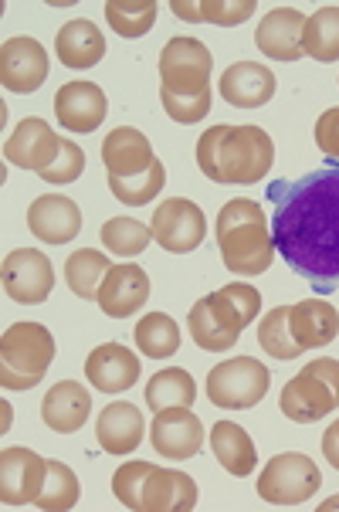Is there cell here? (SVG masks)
I'll list each match as a JSON object with an SVG mask.
<instances>
[{"instance_id":"1","label":"cell","mask_w":339,"mask_h":512,"mask_svg":"<svg viewBox=\"0 0 339 512\" xmlns=\"http://www.w3.org/2000/svg\"><path fill=\"white\" fill-rule=\"evenodd\" d=\"M275 204V251L312 289H339V167L306 173L299 180H275L268 187Z\"/></svg>"},{"instance_id":"2","label":"cell","mask_w":339,"mask_h":512,"mask_svg":"<svg viewBox=\"0 0 339 512\" xmlns=\"http://www.w3.org/2000/svg\"><path fill=\"white\" fill-rule=\"evenodd\" d=\"M214 58L204 41L170 38L160 51V102L173 123H201L211 112Z\"/></svg>"},{"instance_id":"3","label":"cell","mask_w":339,"mask_h":512,"mask_svg":"<svg viewBox=\"0 0 339 512\" xmlns=\"http://www.w3.org/2000/svg\"><path fill=\"white\" fill-rule=\"evenodd\" d=\"M275 163V143L262 126H211L197 140V167L214 184H258Z\"/></svg>"},{"instance_id":"4","label":"cell","mask_w":339,"mask_h":512,"mask_svg":"<svg viewBox=\"0 0 339 512\" xmlns=\"http://www.w3.org/2000/svg\"><path fill=\"white\" fill-rule=\"evenodd\" d=\"M217 248L234 275H262L275 262V238L265 211L248 197H234L221 207L214 224Z\"/></svg>"},{"instance_id":"5","label":"cell","mask_w":339,"mask_h":512,"mask_svg":"<svg viewBox=\"0 0 339 512\" xmlns=\"http://www.w3.org/2000/svg\"><path fill=\"white\" fill-rule=\"evenodd\" d=\"M258 312H262V295H258L255 285L231 282L194 302L187 316V329L201 350L224 353L241 340L245 326L255 323Z\"/></svg>"},{"instance_id":"6","label":"cell","mask_w":339,"mask_h":512,"mask_svg":"<svg viewBox=\"0 0 339 512\" xmlns=\"http://www.w3.org/2000/svg\"><path fill=\"white\" fill-rule=\"evenodd\" d=\"M112 492L133 512H190L197 506V482L187 472L126 462L112 472Z\"/></svg>"},{"instance_id":"7","label":"cell","mask_w":339,"mask_h":512,"mask_svg":"<svg viewBox=\"0 0 339 512\" xmlns=\"http://www.w3.org/2000/svg\"><path fill=\"white\" fill-rule=\"evenodd\" d=\"M55 360V336L41 323H14L0 340V387L31 390L45 380Z\"/></svg>"},{"instance_id":"8","label":"cell","mask_w":339,"mask_h":512,"mask_svg":"<svg viewBox=\"0 0 339 512\" xmlns=\"http://www.w3.org/2000/svg\"><path fill=\"white\" fill-rule=\"evenodd\" d=\"M278 407L289 421L312 424L323 421L339 407V360L323 357L302 367L289 384L282 387Z\"/></svg>"},{"instance_id":"9","label":"cell","mask_w":339,"mask_h":512,"mask_svg":"<svg viewBox=\"0 0 339 512\" xmlns=\"http://www.w3.org/2000/svg\"><path fill=\"white\" fill-rule=\"evenodd\" d=\"M272 384V373L265 363L255 357H234L211 367L207 373V401L224 411H248V407L262 404Z\"/></svg>"},{"instance_id":"10","label":"cell","mask_w":339,"mask_h":512,"mask_svg":"<svg viewBox=\"0 0 339 512\" xmlns=\"http://www.w3.org/2000/svg\"><path fill=\"white\" fill-rule=\"evenodd\" d=\"M319 485H323V475L316 462L302 451H285V455H275L258 475V499L272 506H299L316 496Z\"/></svg>"},{"instance_id":"11","label":"cell","mask_w":339,"mask_h":512,"mask_svg":"<svg viewBox=\"0 0 339 512\" xmlns=\"http://www.w3.org/2000/svg\"><path fill=\"white\" fill-rule=\"evenodd\" d=\"M153 241L170 255H187V251L201 248L207 234V218L204 211L187 197H170V201L156 204L153 211Z\"/></svg>"},{"instance_id":"12","label":"cell","mask_w":339,"mask_h":512,"mask_svg":"<svg viewBox=\"0 0 339 512\" xmlns=\"http://www.w3.org/2000/svg\"><path fill=\"white\" fill-rule=\"evenodd\" d=\"M0 282L4 292L21 306H38L45 302L51 289H55V268H51L48 255H41L38 248H14L4 258L0 268Z\"/></svg>"},{"instance_id":"13","label":"cell","mask_w":339,"mask_h":512,"mask_svg":"<svg viewBox=\"0 0 339 512\" xmlns=\"http://www.w3.org/2000/svg\"><path fill=\"white\" fill-rule=\"evenodd\" d=\"M48 479V458L31 448H4L0 451V502L4 506H34Z\"/></svg>"},{"instance_id":"14","label":"cell","mask_w":339,"mask_h":512,"mask_svg":"<svg viewBox=\"0 0 339 512\" xmlns=\"http://www.w3.org/2000/svg\"><path fill=\"white\" fill-rule=\"evenodd\" d=\"M150 441L170 462H187L204 448V421L190 407H167L156 411L150 424Z\"/></svg>"},{"instance_id":"15","label":"cell","mask_w":339,"mask_h":512,"mask_svg":"<svg viewBox=\"0 0 339 512\" xmlns=\"http://www.w3.org/2000/svg\"><path fill=\"white\" fill-rule=\"evenodd\" d=\"M48 78V51L34 38H7L0 48V82L14 95H31Z\"/></svg>"},{"instance_id":"16","label":"cell","mask_w":339,"mask_h":512,"mask_svg":"<svg viewBox=\"0 0 339 512\" xmlns=\"http://www.w3.org/2000/svg\"><path fill=\"white\" fill-rule=\"evenodd\" d=\"M58 150H62V136H55V129L41 116L21 119L4 143L7 163H14L17 170H34V173L51 167L58 160Z\"/></svg>"},{"instance_id":"17","label":"cell","mask_w":339,"mask_h":512,"mask_svg":"<svg viewBox=\"0 0 339 512\" xmlns=\"http://www.w3.org/2000/svg\"><path fill=\"white\" fill-rule=\"evenodd\" d=\"M106 112H109L106 92L95 82H85V78L62 85L55 95V116L68 133H95L102 126V119H106Z\"/></svg>"},{"instance_id":"18","label":"cell","mask_w":339,"mask_h":512,"mask_svg":"<svg viewBox=\"0 0 339 512\" xmlns=\"http://www.w3.org/2000/svg\"><path fill=\"white\" fill-rule=\"evenodd\" d=\"M150 275L143 272L139 265L126 262V265H112L106 282H102L99 289V309L106 312V316L112 319H126L133 316V312H139L150 302Z\"/></svg>"},{"instance_id":"19","label":"cell","mask_w":339,"mask_h":512,"mask_svg":"<svg viewBox=\"0 0 339 512\" xmlns=\"http://www.w3.org/2000/svg\"><path fill=\"white\" fill-rule=\"evenodd\" d=\"M302 31H306V14L295 7H275L262 17L255 31V45L272 62H299L302 51Z\"/></svg>"},{"instance_id":"20","label":"cell","mask_w":339,"mask_h":512,"mask_svg":"<svg viewBox=\"0 0 339 512\" xmlns=\"http://www.w3.org/2000/svg\"><path fill=\"white\" fill-rule=\"evenodd\" d=\"M85 377L99 394H123L139 380V357L123 343H102L85 360Z\"/></svg>"},{"instance_id":"21","label":"cell","mask_w":339,"mask_h":512,"mask_svg":"<svg viewBox=\"0 0 339 512\" xmlns=\"http://www.w3.org/2000/svg\"><path fill=\"white\" fill-rule=\"evenodd\" d=\"M28 228L45 245H68L82 231V211L72 197L45 194L28 207Z\"/></svg>"},{"instance_id":"22","label":"cell","mask_w":339,"mask_h":512,"mask_svg":"<svg viewBox=\"0 0 339 512\" xmlns=\"http://www.w3.org/2000/svg\"><path fill=\"white\" fill-rule=\"evenodd\" d=\"M275 89H278L275 72L258 62H234L221 75V95L234 109L265 106V102H272Z\"/></svg>"},{"instance_id":"23","label":"cell","mask_w":339,"mask_h":512,"mask_svg":"<svg viewBox=\"0 0 339 512\" xmlns=\"http://www.w3.org/2000/svg\"><path fill=\"white\" fill-rule=\"evenodd\" d=\"M92 414V394L75 380H62L45 394L41 401V421L58 435H75L78 428H85Z\"/></svg>"},{"instance_id":"24","label":"cell","mask_w":339,"mask_h":512,"mask_svg":"<svg viewBox=\"0 0 339 512\" xmlns=\"http://www.w3.org/2000/svg\"><path fill=\"white\" fill-rule=\"evenodd\" d=\"M102 163H106L109 177H136V173H146L153 167L156 153L139 129L119 126L102 140Z\"/></svg>"},{"instance_id":"25","label":"cell","mask_w":339,"mask_h":512,"mask_svg":"<svg viewBox=\"0 0 339 512\" xmlns=\"http://www.w3.org/2000/svg\"><path fill=\"white\" fill-rule=\"evenodd\" d=\"M289 333L302 353L326 346L339 336V312L326 299H302L289 306Z\"/></svg>"},{"instance_id":"26","label":"cell","mask_w":339,"mask_h":512,"mask_svg":"<svg viewBox=\"0 0 339 512\" xmlns=\"http://www.w3.org/2000/svg\"><path fill=\"white\" fill-rule=\"evenodd\" d=\"M95 435H99L102 451H109V455H129V451L139 448V441L146 435L143 414L129 401L109 404L106 411L99 414V421H95Z\"/></svg>"},{"instance_id":"27","label":"cell","mask_w":339,"mask_h":512,"mask_svg":"<svg viewBox=\"0 0 339 512\" xmlns=\"http://www.w3.org/2000/svg\"><path fill=\"white\" fill-rule=\"evenodd\" d=\"M55 51H58V62L65 68L85 72V68H95L102 62V55H106V38H102V31L95 28L92 21L75 17V21H68L65 28L58 31Z\"/></svg>"},{"instance_id":"28","label":"cell","mask_w":339,"mask_h":512,"mask_svg":"<svg viewBox=\"0 0 339 512\" xmlns=\"http://www.w3.org/2000/svg\"><path fill=\"white\" fill-rule=\"evenodd\" d=\"M211 448H214V458L224 465V472H231L234 479H245V475L255 472L258 465V451H255V441L241 424L234 421H217L211 428Z\"/></svg>"},{"instance_id":"29","label":"cell","mask_w":339,"mask_h":512,"mask_svg":"<svg viewBox=\"0 0 339 512\" xmlns=\"http://www.w3.org/2000/svg\"><path fill=\"white\" fill-rule=\"evenodd\" d=\"M112 262L95 248H78L65 262V285L78 299H99V289L106 282Z\"/></svg>"},{"instance_id":"30","label":"cell","mask_w":339,"mask_h":512,"mask_svg":"<svg viewBox=\"0 0 339 512\" xmlns=\"http://www.w3.org/2000/svg\"><path fill=\"white\" fill-rule=\"evenodd\" d=\"M255 0H204V4H190V0H173L170 11L180 17V21H207V24H221V28H231V24H245L251 14H255Z\"/></svg>"},{"instance_id":"31","label":"cell","mask_w":339,"mask_h":512,"mask_svg":"<svg viewBox=\"0 0 339 512\" xmlns=\"http://www.w3.org/2000/svg\"><path fill=\"white\" fill-rule=\"evenodd\" d=\"M194 401H197V380L180 367L153 373L150 384H146V404H150L153 414L167 411V407H190Z\"/></svg>"},{"instance_id":"32","label":"cell","mask_w":339,"mask_h":512,"mask_svg":"<svg viewBox=\"0 0 339 512\" xmlns=\"http://www.w3.org/2000/svg\"><path fill=\"white\" fill-rule=\"evenodd\" d=\"M302 51L316 62H339V7H319L316 14L306 17L302 31Z\"/></svg>"},{"instance_id":"33","label":"cell","mask_w":339,"mask_h":512,"mask_svg":"<svg viewBox=\"0 0 339 512\" xmlns=\"http://www.w3.org/2000/svg\"><path fill=\"white\" fill-rule=\"evenodd\" d=\"M136 346L143 357L167 360L180 350V326L173 323L167 312H146L136 323Z\"/></svg>"},{"instance_id":"34","label":"cell","mask_w":339,"mask_h":512,"mask_svg":"<svg viewBox=\"0 0 339 512\" xmlns=\"http://www.w3.org/2000/svg\"><path fill=\"white\" fill-rule=\"evenodd\" d=\"M156 11H160L156 0H109L106 21L123 38H143L156 24Z\"/></svg>"},{"instance_id":"35","label":"cell","mask_w":339,"mask_h":512,"mask_svg":"<svg viewBox=\"0 0 339 512\" xmlns=\"http://www.w3.org/2000/svg\"><path fill=\"white\" fill-rule=\"evenodd\" d=\"M78 496H82V485H78V475L68 468L65 462H48V479L41 496L34 499V506L45 512H68L78 506Z\"/></svg>"},{"instance_id":"36","label":"cell","mask_w":339,"mask_h":512,"mask_svg":"<svg viewBox=\"0 0 339 512\" xmlns=\"http://www.w3.org/2000/svg\"><path fill=\"white\" fill-rule=\"evenodd\" d=\"M102 245H106L109 255H119V258H136L139 251L150 245L153 238V228H146L143 221L136 218H112L102 224Z\"/></svg>"},{"instance_id":"37","label":"cell","mask_w":339,"mask_h":512,"mask_svg":"<svg viewBox=\"0 0 339 512\" xmlns=\"http://www.w3.org/2000/svg\"><path fill=\"white\" fill-rule=\"evenodd\" d=\"M163 184H167V170H163L160 160L146 173H136V177H109L112 197L129 207H146L163 190Z\"/></svg>"},{"instance_id":"38","label":"cell","mask_w":339,"mask_h":512,"mask_svg":"<svg viewBox=\"0 0 339 512\" xmlns=\"http://www.w3.org/2000/svg\"><path fill=\"white\" fill-rule=\"evenodd\" d=\"M258 343L272 360H295L302 357L299 343L289 333V306H278L272 312H265V319L258 323Z\"/></svg>"},{"instance_id":"39","label":"cell","mask_w":339,"mask_h":512,"mask_svg":"<svg viewBox=\"0 0 339 512\" xmlns=\"http://www.w3.org/2000/svg\"><path fill=\"white\" fill-rule=\"evenodd\" d=\"M85 173V153L82 146L72 143V140H62V150H58V160L51 163L38 173L41 180H48V184H72Z\"/></svg>"},{"instance_id":"40","label":"cell","mask_w":339,"mask_h":512,"mask_svg":"<svg viewBox=\"0 0 339 512\" xmlns=\"http://www.w3.org/2000/svg\"><path fill=\"white\" fill-rule=\"evenodd\" d=\"M316 146L326 156H336V160H339V106L326 109L323 116H319V123H316Z\"/></svg>"},{"instance_id":"41","label":"cell","mask_w":339,"mask_h":512,"mask_svg":"<svg viewBox=\"0 0 339 512\" xmlns=\"http://www.w3.org/2000/svg\"><path fill=\"white\" fill-rule=\"evenodd\" d=\"M323 455H326V462L339 472V421H333L326 428V435H323Z\"/></svg>"},{"instance_id":"42","label":"cell","mask_w":339,"mask_h":512,"mask_svg":"<svg viewBox=\"0 0 339 512\" xmlns=\"http://www.w3.org/2000/svg\"><path fill=\"white\" fill-rule=\"evenodd\" d=\"M336 509H339V496L326 499V502H319V512H336Z\"/></svg>"}]
</instances>
